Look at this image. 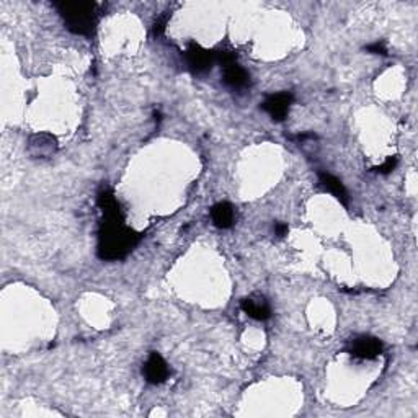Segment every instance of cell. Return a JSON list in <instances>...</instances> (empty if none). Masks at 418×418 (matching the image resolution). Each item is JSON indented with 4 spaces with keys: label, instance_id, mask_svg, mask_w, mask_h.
I'll return each instance as SVG.
<instances>
[{
    "label": "cell",
    "instance_id": "obj_1",
    "mask_svg": "<svg viewBox=\"0 0 418 418\" xmlns=\"http://www.w3.org/2000/svg\"><path fill=\"white\" fill-rule=\"evenodd\" d=\"M140 236L124 226L123 215L120 211L105 212L99 236L96 254L101 260L116 261L128 257L131 250L139 244Z\"/></svg>",
    "mask_w": 418,
    "mask_h": 418
},
{
    "label": "cell",
    "instance_id": "obj_2",
    "mask_svg": "<svg viewBox=\"0 0 418 418\" xmlns=\"http://www.w3.org/2000/svg\"><path fill=\"white\" fill-rule=\"evenodd\" d=\"M55 7L59 12L67 30L74 35L92 36L99 22V10L94 2H57Z\"/></svg>",
    "mask_w": 418,
    "mask_h": 418
},
{
    "label": "cell",
    "instance_id": "obj_3",
    "mask_svg": "<svg viewBox=\"0 0 418 418\" xmlns=\"http://www.w3.org/2000/svg\"><path fill=\"white\" fill-rule=\"evenodd\" d=\"M185 57H187V64L189 71L193 72L194 75H203L212 69L216 62V55L215 51L204 50L203 46L196 45V43H189L187 48V52H185Z\"/></svg>",
    "mask_w": 418,
    "mask_h": 418
},
{
    "label": "cell",
    "instance_id": "obj_4",
    "mask_svg": "<svg viewBox=\"0 0 418 418\" xmlns=\"http://www.w3.org/2000/svg\"><path fill=\"white\" fill-rule=\"evenodd\" d=\"M294 96L291 92H278V94H271L261 101V110L270 115L273 121H284L288 118L289 108L293 105Z\"/></svg>",
    "mask_w": 418,
    "mask_h": 418
},
{
    "label": "cell",
    "instance_id": "obj_5",
    "mask_svg": "<svg viewBox=\"0 0 418 418\" xmlns=\"http://www.w3.org/2000/svg\"><path fill=\"white\" fill-rule=\"evenodd\" d=\"M382 342L376 337L369 335H359L352 340L349 345V354L359 359H374L382 353Z\"/></svg>",
    "mask_w": 418,
    "mask_h": 418
},
{
    "label": "cell",
    "instance_id": "obj_6",
    "mask_svg": "<svg viewBox=\"0 0 418 418\" xmlns=\"http://www.w3.org/2000/svg\"><path fill=\"white\" fill-rule=\"evenodd\" d=\"M57 150V139L52 134L40 133L33 134L28 140V154L33 159H46L51 157Z\"/></svg>",
    "mask_w": 418,
    "mask_h": 418
},
{
    "label": "cell",
    "instance_id": "obj_7",
    "mask_svg": "<svg viewBox=\"0 0 418 418\" xmlns=\"http://www.w3.org/2000/svg\"><path fill=\"white\" fill-rule=\"evenodd\" d=\"M170 369L165 359L159 353L152 352L144 364V377L149 384H162L168 377Z\"/></svg>",
    "mask_w": 418,
    "mask_h": 418
},
{
    "label": "cell",
    "instance_id": "obj_8",
    "mask_svg": "<svg viewBox=\"0 0 418 418\" xmlns=\"http://www.w3.org/2000/svg\"><path fill=\"white\" fill-rule=\"evenodd\" d=\"M240 308L247 315H249V317L255 320H266L271 317V308L268 301L260 294H254V296H249V298L242 299Z\"/></svg>",
    "mask_w": 418,
    "mask_h": 418
},
{
    "label": "cell",
    "instance_id": "obj_9",
    "mask_svg": "<svg viewBox=\"0 0 418 418\" xmlns=\"http://www.w3.org/2000/svg\"><path fill=\"white\" fill-rule=\"evenodd\" d=\"M222 75H224V84L232 90H244L250 85V75L237 62L222 67Z\"/></svg>",
    "mask_w": 418,
    "mask_h": 418
},
{
    "label": "cell",
    "instance_id": "obj_10",
    "mask_svg": "<svg viewBox=\"0 0 418 418\" xmlns=\"http://www.w3.org/2000/svg\"><path fill=\"white\" fill-rule=\"evenodd\" d=\"M211 219L215 222V226L219 227V229H229L236 222L234 206L226 201L217 203L216 206H212L211 209Z\"/></svg>",
    "mask_w": 418,
    "mask_h": 418
},
{
    "label": "cell",
    "instance_id": "obj_11",
    "mask_svg": "<svg viewBox=\"0 0 418 418\" xmlns=\"http://www.w3.org/2000/svg\"><path fill=\"white\" fill-rule=\"evenodd\" d=\"M319 180H320V183H322V187L327 189L329 193H332L333 196L343 204V206H348V201H349L348 192H347V188L343 187V183L340 182L337 177H333V175H330L327 172H320L319 173Z\"/></svg>",
    "mask_w": 418,
    "mask_h": 418
},
{
    "label": "cell",
    "instance_id": "obj_12",
    "mask_svg": "<svg viewBox=\"0 0 418 418\" xmlns=\"http://www.w3.org/2000/svg\"><path fill=\"white\" fill-rule=\"evenodd\" d=\"M397 164H398V157H397V155H392V157H387L386 159V162L381 164V165H377V167H374L373 170L376 173L387 175V173H391V172H394V170H396Z\"/></svg>",
    "mask_w": 418,
    "mask_h": 418
},
{
    "label": "cell",
    "instance_id": "obj_13",
    "mask_svg": "<svg viewBox=\"0 0 418 418\" xmlns=\"http://www.w3.org/2000/svg\"><path fill=\"white\" fill-rule=\"evenodd\" d=\"M368 52H371V55H381V56H387V48H386V43L384 41H376L373 43V45H368L364 48Z\"/></svg>",
    "mask_w": 418,
    "mask_h": 418
},
{
    "label": "cell",
    "instance_id": "obj_14",
    "mask_svg": "<svg viewBox=\"0 0 418 418\" xmlns=\"http://www.w3.org/2000/svg\"><path fill=\"white\" fill-rule=\"evenodd\" d=\"M289 232V227L288 224H284V222H276L275 224V234L278 237H284L286 234Z\"/></svg>",
    "mask_w": 418,
    "mask_h": 418
}]
</instances>
